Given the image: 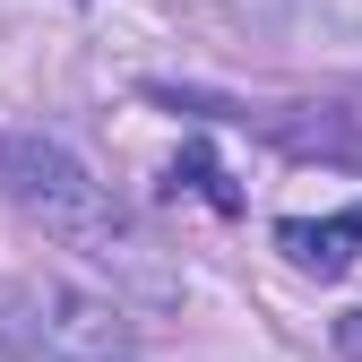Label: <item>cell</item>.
Returning <instances> with one entry per match:
<instances>
[{"mask_svg":"<svg viewBox=\"0 0 362 362\" xmlns=\"http://www.w3.org/2000/svg\"><path fill=\"white\" fill-rule=\"evenodd\" d=\"M354 242H362V216H328V224L285 216L276 224V250L302 267V276H345V267H354Z\"/></svg>","mask_w":362,"mask_h":362,"instance_id":"7a4b0ae2","label":"cell"},{"mask_svg":"<svg viewBox=\"0 0 362 362\" xmlns=\"http://www.w3.org/2000/svg\"><path fill=\"white\" fill-rule=\"evenodd\" d=\"M0 199H9L26 224H43L52 242H69V250H86L95 267H112L121 285L173 293L156 242L121 216V199H112L61 139H43V129H0Z\"/></svg>","mask_w":362,"mask_h":362,"instance_id":"6da1fadb","label":"cell"},{"mask_svg":"<svg viewBox=\"0 0 362 362\" xmlns=\"http://www.w3.org/2000/svg\"><path fill=\"white\" fill-rule=\"evenodd\" d=\"M173 181H190V190L216 207V216H233L242 207V190H233V181H224V164L207 156V147H181V164H173Z\"/></svg>","mask_w":362,"mask_h":362,"instance_id":"3957f363","label":"cell"},{"mask_svg":"<svg viewBox=\"0 0 362 362\" xmlns=\"http://www.w3.org/2000/svg\"><path fill=\"white\" fill-rule=\"evenodd\" d=\"M337 354H345V362H362V310H345V320H337Z\"/></svg>","mask_w":362,"mask_h":362,"instance_id":"277c9868","label":"cell"}]
</instances>
